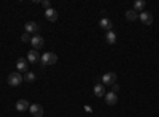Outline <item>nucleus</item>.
I'll list each match as a JSON object with an SVG mask.
<instances>
[{
	"mask_svg": "<svg viewBox=\"0 0 159 117\" xmlns=\"http://www.w3.org/2000/svg\"><path fill=\"white\" fill-rule=\"evenodd\" d=\"M22 81H24V76H22L19 71H13V73L8 74V84H10L11 87H18Z\"/></svg>",
	"mask_w": 159,
	"mask_h": 117,
	"instance_id": "f257e3e1",
	"label": "nucleus"
},
{
	"mask_svg": "<svg viewBox=\"0 0 159 117\" xmlns=\"http://www.w3.org/2000/svg\"><path fill=\"white\" fill-rule=\"evenodd\" d=\"M40 60H42L43 65H54V63L57 62V56H56L54 52H45Z\"/></svg>",
	"mask_w": 159,
	"mask_h": 117,
	"instance_id": "f03ea898",
	"label": "nucleus"
},
{
	"mask_svg": "<svg viewBox=\"0 0 159 117\" xmlns=\"http://www.w3.org/2000/svg\"><path fill=\"white\" fill-rule=\"evenodd\" d=\"M116 73H113V71H110V73H105L103 76H102V84L103 86H113V84H116Z\"/></svg>",
	"mask_w": 159,
	"mask_h": 117,
	"instance_id": "7ed1b4c3",
	"label": "nucleus"
},
{
	"mask_svg": "<svg viewBox=\"0 0 159 117\" xmlns=\"http://www.w3.org/2000/svg\"><path fill=\"white\" fill-rule=\"evenodd\" d=\"M139 19L142 21V24H145V25H151L153 24V15L150 11H142V13H139Z\"/></svg>",
	"mask_w": 159,
	"mask_h": 117,
	"instance_id": "20e7f679",
	"label": "nucleus"
},
{
	"mask_svg": "<svg viewBox=\"0 0 159 117\" xmlns=\"http://www.w3.org/2000/svg\"><path fill=\"white\" fill-rule=\"evenodd\" d=\"M30 44H32V48H34L35 51H38V49H42V48H43L45 40L42 38V35H34V36H32V40H30Z\"/></svg>",
	"mask_w": 159,
	"mask_h": 117,
	"instance_id": "39448f33",
	"label": "nucleus"
},
{
	"mask_svg": "<svg viewBox=\"0 0 159 117\" xmlns=\"http://www.w3.org/2000/svg\"><path fill=\"white\" fill-rule=\"evenodd\" d=\"M29 111H30V114H32L34 117H43V108H42V105H38V103H34V105H30Z\"/></svg>",
	"mask_w": 159,
	"mask_h": 117,
	"instance_id": "423d86ee",
	"label": "nucleus"
},
{
	"mask_svg": "<svg viewBox=\"0 0 159 117\" xmlns=\"http://www.w3.org/2000/svg\"><path fill=\"white\" fill-rule=\"evenodd\" d=\"M16 68H18V71L19 73H24V71H27L29 70V62H27V59H18V62H16Z\"/></svg>",
	"mask_w": 159,
	"mask_h": 117,
	"instance_id": "0eeeda50",
	"label": "nucleus"
},
{
	"mask_svg": "<svg viewBox=\"0 0 159 117\" xmlns=\"http://www.w3.org/2000/svg\"><path fill=\"white\" fill-rule=\"evenodd\" d=\"M24 27H25V33H29V35H30V33H37L38 29H40V27H38V24L34 22V21H29L27 24L24 25Z\"/></svg>",
	"mask_w": 159,
	"mask_h": 117,
	"instance_id": "6e6552de",
	"label": "nucleus"
},
{
	"mask_svg": "<svg viewBox=\"0 0 159 117\" xmlns=\"http://www.w3.org/2000/svg\"><path fill=\"white\" fill-rule=\"evenodd\" d=\"M45 18L49 21V22H56L57 21V11L54 8H49L45 11Z\"/></svg>",
	"mask_w": 159,
	"mask_h": 117,
	"instance_id": "1a4fd4ad",
	"label": "nucleus"
},
{
	"mask_svg": "<svg viewBox=\"0 0 159 117\" xmlns=\"http://www.w3.org/2000/svg\"><path fill=\"white\" fill-rule=\"evenodd\" d=\"M105 103H107V105H110V106L116 105V103H118V95H116V94H113V92L105 94Z\"/></svg>",
	"mask_w": 159,
	"mask_h": 117,
	"instance_id": "9d476101",
	"label": "nucleus"
},
{
	"mask_svg": "<svg viewBox=\"0 0 159 117\" xmlns=\"http://www.w3.org/2000/svg\"><path fill=\"white\" fill-rule=\"evenodd\" d=\"M40 54H38V51H29V54H27V62L29 63H37V62H40Z\"/></svg>",
	"mask_w": 159,
	"mask_h": 117,
	"instance_id": "9b49d317",
	"label": "nucleus"
},
{
	"mask_svg": "<svg viewBox=\"0 0 159 117\" xmlns=\"http://www.w3.org/2000/svg\"><path fill=\"white\" fill-rule=\"evenodd\" d=\"M99 25L103 29V30H107V32H110L111 30V27H113V22L108 19V18H102L100 21H99Z\"/></svg>",
	"mask_w": 159,
	"mask_h": 117,
	"instance_id": "f8f14e48",
	"label": "nucleus"
},
{
	"mask_svg": "<svg viewBox=\"0 0 159 117\" xmlns=\"http://www.w3.org/2000/svg\"><path fill=\"white\" fill-rule=\"evenodd\" d=\"M29 108H30V105H29L27 100H19V101H16V111L24 112V111H27Z\"/></svg>",
	"mask_w": 159,
	"mask_h": 117,
	"instance_id": "ddd939ff",
	"label": "nucleus"
},
{
	"mask_svg": "<svg viewBox=\"0 0 159 117\" xmlns=\"http://www.w3.org/2000/svg\"><path fill=\"white\" fill-rule=\"evenodd\" d=\"M92 90H94V95H96V97H105V86H103L102 82L96 84Z\"/></svg>",
	"mask_w": 159,
	"mask_h": 117,
	"instance_id": "4468645a",
	"label": "nucleus"
},
{
	"mask_svg": "<svg viewBox=\"0 0 159 117\" xmlns=\"http://www.w3.org/2000/svg\"><path fill=\"white\" fill-rule=\"evenodd\" d=\"M105 41H107L108 44H115L116 43V33L113 30L107 32V35H105Z\"/></svg>",
	"mask_w": 159,
	"mask_h": 117,
	"instance_id": "2eb2a0df",
	"label": "nucleus"
},
{
	"mask_svg": "<svg viewBox=\"0 0 159 117\" xmlns=\"http://www.w3.org/2000/svg\"><path fill=\"white\" fill-rule=\"evenodd\" d=\"M126 19H127V21H135V19H139V13H137L135 10L126 11Z\"/></svg>",
	"mask_w": 159,
	"mask_h": 117,
	"instance_id": "dca6fc26",
	"label": "nucleus"
},
{
	"mask_svg": "<svg viewBox=\"0 0 159 117\" xmlns=\"http://www.w3.org/2000/svg\"><path fill=\"white\" fill-rule=\"evenodd\" d=\"M145 5H147V2H145V0H137V2L134 3V10H135L137 13H142L143 8H145Z\"/></svg>",
	"mask_w": 159,
	"mask_h": 117,
	"instance_id": "f3484780",
	"label": "nucleus"
},
{
	"mask_svg": "<svg viewBox=\"0 0 159 117\" xmlns=\"http://www.w3.org/2000/svg\"><path fill=\"white\" fill-rule=\"evenodd\" d=\"M24 81H27V82H34L35 81V74L34 73H27L24 76Z\"/></svg>",
	"mask_w": 159,
	"mask_h": 117,
	"instance_id": "a211bd4d",
	"label": "nucleus"
},
{
	"mask_svg": "<svg viewBox=\"0 0 159 117\" xmlns=\"http://www.w3.org/2000/svg\"><path fill=\"white\" fill-rule=\"evenodd\" d=\"M21 40H22L24 43H29V41L32 40V38H30V35H29V33H24V35L21 36Z\"/></svg>",
	"mask_w": 159,
	"mask_h": 117,
	"instance_id": "6ab92c4d",
	"label": "nucleus"
},
{
	"mask_svg": "<svg viewBox=\"0 0 159 117\" xmlns=\"http://www.w3.org/2000/svg\"><path fill=\"white\" fill-rule=\"evenodd\" d=\"M42 5H43L46 10H49V8H51V3L48 2V0H43V2H42Z\"/></svg>",
	"mask_w": 159,
	"mask_h": 117,
	"instance_id": "aec40b11",
	"label": "nucleus"
},
{
	"mask_svg": "<svg viewBox=\"0 0 159 117\" xmlns=\"http://www.w3.org/2000/svg\"><path fill=\"white\" fill-rule=\"evenodd\" d=\"M118 90H119V86H118V84H113V86H111V92H113V94H116Z\"/></svg>",
	"mask_w": 159,
	"mask_h": 117,
	"instance_id": "412c9836",
	"label": "nucleus"
}]
</instances>
